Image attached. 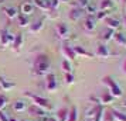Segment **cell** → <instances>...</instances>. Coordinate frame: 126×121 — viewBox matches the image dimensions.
Here are the masks:
<instances>
[{
  "mask_svg": "<svg viewBox=\"0 0 126 121\" xmlns=\"http://www.w3.org/2000/svg\"><path fill=\"white\" fill-rule=\"evenodd\" d=\"M61 68L65 73H71L72 72V65L69 62V59H63V62H61Z\"/></svg>",
  "mask_w": 126,
  "mask_h": 121,
  "instance_id": "19",
  "label": "cell"
},
{
  "mask_svg": "<svg viewBox=\"0 0 126 121\" xmlns=\"http://www.w3.org/2000/svg\"><path fill=\"white\" fill-rule=\"evenodd\" d=\"M27 109V101L24 100V99H17L14 103H13V110L16 111V113H21L24 110Z\"/></svg>",
  "mask_w": 126,
  "mask_h": 121,
  "instance_id": "7",
  "label": "cell"
},
{
  "mask_svg": "<svg viewBox=\"0 0 126 121\" xmlns=\"http://www.w3.org/2000/svg\"><path fill=\"white\" fill-rule=\"evenodd\" d=\"M94 121H103V107H102V104H98V110H96L95 117H94Z\"/></svg>",
  "mask_w": 126,
  "mask_h": 121,
  "instance_id": "24",
  "label": "cell"
},
{
  "mask_svg": "<svg viewBox=\"0 0 126 121\" xmlns=\"http://www.w3.org/2000/svg\"><path fill=\"white\" fill-rule=\"evenodd\" d=\"M1 4H3V0H0V6H1Z\"/></svg>",
  "mask_w": 126,
  "mask_h": 121,
  "instance_id": "40",
  "label": "cell"
},
{
  "mask_svg": "<svg viewBox=\"0 0 126 121\" xmlns=\"http://www.w3.org/2000/svg\"><path fill=\"white\" fill-rule=\"evenodd\" d=\"M113 40L119 44V45H126V37L123 34H120V33H118V34L113 35Z\"/></svg>",
  "mask_w": 126,
  "mask_h": 121,
  "instance_id": "27",
  "label": "cell"
},
{
  "mask_svg": "<svg viewBox=\"0 0 126 121\" xmlns=\"http://www.w3.org/2000/svg\"><path fill=\"white\" fill-rule=\"evenodd\" d=\"M35 1V6L41 9V10H47V9H50L51 7V1L50 0H34Z\"/></svg>",
  "mask_w": 126,
  "mask_h": 121,
  "instance_id": "15",
  "label": "cell"
},
{
  "mask_svg": "<svg viewBox=\"0 0 126 121\" xmlns=\"http://www.w3.org/2000/svg\"><path fill=\"white\" fill-rule=\"evenodd\" d=\"M115 100V97L110 94L109 92H105L102 94V97H101V103H103V104H109V103H112Z\"/></svg>",
  "mask_w": 126,
  "mask_h": 121,
  "instance_id": "20",
  "label": "cell"
},
{
  "mask_svg": "<svg viewBox=\"0 0 126 121\" xmlns=\"http://www.w3.org/2000/svg\"><path fill=\"white\" fill-rule=\"evenodd\" d=\"M40 121H57V118L52 115H46V117H41Z\"/></svg>",
  "mask_w": 126,
  "mask_h": 121,
  "instance_id": "36",
  "label": "cell"
},
{
  "mask_svg": "<svg viewBox=\"0 0 126 121\" xmlns=\"http://www.w3.org/2000/svg\"><path fill=\"white\" fill-rule=\"evenodd\" d=\"M7 104V99L3 96V94H0V110H3L4 107H6Z\"/></svg>",
  "mask_w": 126,
  "mask_h": 121,
  "instance_id": "34",
  "label": "cell"
},
{
  "mask_svg": "<svg viewBox=\"0 0 126 121\" xmlns=\"http://www.w3.org/2000/svg\"><path fill=\"white\" fill-rule=\"evenodd\" d=\"M34 68H35V70H37L40 75L47 73V72L50 70V59H48V56H47V55H44V54L38 55V56L35 58Z\"/></svg>",
  "mask_w": 126,
  "mask_h": 121,
  "instance_id": "2",
  "label": "cell"
},
{
  "mask_svg": "<svg viewBox=\"0 0 126 121\" xmlns=\"http://www.w3.org/2000/svg\"><path fill=\"white\" fill-rule=\"evenodd\" d=\"M125 21H126V17H125Z\"/></svg>",
  "mask_w": 126,
  "mask_h": 121,
  "instance_id": "41",
  "label": "cell"
},
{
  "mask_svg": "<svg viewBox=\"0 0 126 121\" xmlns=\"http://www.w3.org/2000/svg\"><path fill=\"white\" fill-rule=\"evenodd\" d=\"M106 24H108V28L110 30H116L120 27V21L118 20V18H113V17H106Z\"/></svg>",
  "mask_w": 126,
  "mask_h": 121,
  "instance_id": "12",
  "label": "cell"
},
{
  "mask_svg": "<svg viewBox=\"0 0 126 121\" xmlns=\"http://www.w3.org/2000/svg\"><path fill=\"white\" fill-rule=\"evenodd\" d=\"M125 3H126V0H125Z\"/></svg>",
  "mask_w": 126,
  "mask_h": 121,
  "instance_id": "42",
  "label": "cell"
},
{
  "mask_svg": "<svg viewBox=\"0 0 126 121\" xmlns=\"http://www.w3.org/2000/svg\"><path fill=\"white\" fill-rule=\"evenodd\" d=\"M123 72H125V73H126V61H125V62H123Z\"/></svg>",
  "mask_w": 126,
  "mask_h": 121,
  "instance_id": "37",
  "label": "cell"
},
{
  "mask_svg": "<svg viewBox=\"0 0 126 121\" xmlns=\"http://www.w3.org/2000/svg\"><path fill=\"white\" fill-rule=\"evenodd\" d=\"M98 10H99V6H98V4H95V3H91V1H89V4L85 7L86 14H89V16H92V14H96Z\"/></svg>",
  "mask_w": 126,
  "mask_h": 121,
  "instance_id": "17",
  "label": "cell"
},
{
  "mask_svg": "<svg viewBox=\"0 0 126 121\" xmlns=\"http://www.w3.org/2000/svg\"><path fill=\"white\" fill-rule=\"evenodd\" d=\"M113 35H115V30L108 28L105 33H102V38H103V41H110L113 38Z\"/></svg>",
  "mask_w": 126,
  "mask_h": 121,
  "instance_id": "28",
  "label": "cell"
},
{
  "mask_svg": "<svg viewBox=\"0 0 126 121\" xmlns=\"http://www.w3.org/2000/svg\"><path fill=\"white\" fill-rule=\"evenodd\" d=\"M96 110H98V106H95V107H89V109L85 110V117L86 118H94L95 117V114H96Z\"/></svg>",
  "mask_w": 126,
  "mask_h": 121,
  "instance_id": "26",
  "label": "cell"
},
{
  "mask_svg": "<svg viewBox=\"0 0 126 121\" xmlns=\"http://www.w3.org/2000/svg\"><path fill=\"white\" fill-rule=\"evenodd\" d=\"M9 121H17L16 118H9Z\"/></svg>",
  "mask_w": 126,
  "mask_h": 121,
  "instance_id": "38",
  "label": "cell"
},
{
  "mask_svg": "<svg viewBox=\"0 0 126 121\" xmlns=\"http://www.w3.org/2000/svg\"><path fill=\"white\" fill-rule=\"evenodd\" d=\"M112 117H113L116 121H126V114L120 113L118 110H112Z\"/></svg>",
  "mask_w": 126,
  "mask_h": 121,
  "instance_id": "25",
  "label": "cell"
},
{
  "mask_svg": "<svg viewBox=\"0 0 126 121\" xmlns=\"http://www.w3.org/2000/svg\"><path fill=\"white\" fill-rule=\"evenodd\" d=\"M57 33H58V35H60V38L65 40V38H68V35H69V28L67 27V24L60 23L57 25Z\"/></svg>",
  "mask_w": 126,
  "mask_h": 121,
  "instance_id": "8",
  "label": "cell"
},
{
  "mask_svg": "<svg viewBox=\"0 0 126 121\" xmlns=\"http://www.w3.org/2000/svg\"><path fill=\"white\" fill-rule=\"evenodd\" d=\"M68 114H69V110L67 107H61L57 113V121H68Z\"/></svg>",
  "mask_w": 126,
  "mask_h": 121,
  "instance_id": "11",
  "label": "cell"
},
{
  "mask_svg": "<svg viewBox=\"0 0 126 121\" xmlns=\"http://www.w3.org/2000/svg\"><path fill=\"white\" fill-rule=\"evenodd\" d=\"M74 51L77 55H82V56H91V54L88 51H85L82 46H74Z\"/></svg>",
  "mask_w": 126,
  "mask_h": 121,
  "instance_id": "30",
  "label": "cell"
},
{
  "mask_svg": "<svg viewBox=\"0 0 126 121\" xmlns=\"http://www.w3.org/2000/svg\"><path fill=\"white\" fill-rule=\"evenodd\" d=\"M20 13H21L23 16H30V14H33V13H34V4L30 3V1L21 3V6H20Z\"/></svg>",
  "mask_w": 126,
  "mask_h": 121,
  "instance_id": "6",
  "label": "cell"
},
{
  "mask_svg": "<svg viewBox=\"0 0 126 121\" xmlns=\"http://www.w3.org/2000/svg\"><path fill=\"white\" fill-rule=\"evenodd\" d=\"M65 83L67 85H72L74 83V76H72V73H65Z\"/></svg>",
  "mask_w": 126,
  "mask_h": 121,
  "instance_id": "33",
  "label": "cell"
},
{
  "mask_svg": "<svg viewBox=\"0 0 126 121\" xmlns=\"http://www.w3.org/2000/svg\"><path fill=\"white\" fill-rule=\"evenodd\" d=\"M113 7H115V4H113L112 0H102L101 4H99V10H101V11H109L110 13L113 10Z\"/></svg>",
  "mask_w": 126,
  "mask_h": 121,
  "instance_id": "10",
  "label": "cell"
},
{
  "mask_svg": "<svg viewBox=\"0 0 126 121\" xmlns=\"http://www.w3.org/2000/svg\"><path fill=\"white\" fill-rule=\"evenodd\" d=\"M96 54L99 55V56H103V58H108L109 55H110V51H109V48L106 45H103V44H101V45H98V51Z\"/></svg>",
  "mask_w": 126,
  "mask_h": 121,
  "instance_id": "14",
  "label": "cell"
},
{
  "mask_svg": "<svg viewBox=\"0 0 126 121\" xmlns=\"http://www.w3.org/2000/svg\"><path fill=\"white\" fill-rule=\"evenodd\" d=\"M26 96L33 100V104H34L35 107L44 109V110H47V111L52 110V106H51V103H50L48 99L41 97V96H38V94H34V93H30V92H26Z\"/></svg>",
  "mask_w": 126,
  "mask_h": 121,
  "instance_id": "1",
  "label": "cell"
},
{
  "mask_svg": "<svg viewBox=\"0 0 126 121\" xmlns=\"http://www.w3.org/2000/svg\"><path fill=\"white\" fill-rule=\"evenodd\" d=\"M84 13H82V9L79 7H74L71 11H69V18L72 20V21H77V20H79L81 16H82Z\"/></svg>",
  "mask_w": 126,
  "mask_h": 121,
  "instance_id": "13",
  "label": "cell"
},
{
  "mask_svg": "<svg viewBox=\"0 0 126 121\" xmlns=\"http://www.w3.org/2000/svg\"><path fill=\"white\" fill-rule=\"evenodd\" d=\"M14 38H16V35L10 34L7 31V28H4L0 33V42H1L3 46H7V45H10V44H13L14 42Z\"/></svg>",
  "mask_w": 126,
  "mask_h": 121,
  "instance_id": "4",
  "label": "cell"
},
{
  "mask_svg": "<svg viewBox=\"0 0 126 121\" xmlns=\"http://www.w3.org/2000/svg\"><path fill=\"white\" fill-rule=\"evenodd\" d=\"M41 28H43V20L37 21V23H34V25L31 27V31H33V33H37V31H40Z\"/></svg>",
  "mask_w": 126,
  "mask_h": 121,
  "instance_id": "32",
  "label": "cell"
},
{
  "mask_svg": "<svg viewBox=\"0 0 126 121\" xmlns=\"http://www.w3.org/2000/svg\"><path fill=\"white\" fill-rule=\"evenodd\" d=\"M77 120H78V109L75 106H72L71 111H69V114H68V121H77Z\"/></svg>",
  "mask_w": 126,
  "mask_h": 121,
  "instance_id": "23",
  "label": "cell"
},
{
  "mask_svg": "<svg viewBox=\"0 0 126 121\" xmlns=\"http://www.w3.org/2000/svg\"><path fill=\"white\" fill-rule=\"evenodd\" d=\"M9 118H10V117H9L3 110H0V121H9Z\"/></svg>",
  "mask_w": 126,
  "mask_h": 121,
  "instance_id": "35",
  "label": "cell"
},
{
  "mask_svg": "<svg viewBox=\"0 0 126 121\" xmlns=\"http://www.w3.org/2000/svg\"><path fill=\"white\" fill-rule=\"evenodd\" d=\"M122 106H123V107H126V100L123 101V103H122Z\"/></svg>",
  "mask_w": 126,
  "mask_h": 121,
  "instance_id": "39",
  "label": "cell"
},
{
  "mask_svg": "<svg viewBox=\"0 0 126 121\" xmlns=\"http://www.w3.org/2000/svg\"><path fill=\"white\" fill-rule=\"evenodd\" d=\"M63 52L69 58V59H75V58H77V54H75V51H74V46L65 45V46L63 48Z\"/></svg>",
  "mask_w": 126,
  "mask_h": 121,
  "instance_id": "16",
  "label": "cell"
},
{
  "mask_svg": "<svg viewBox=\"0 0 126 121\" xmlns=\"http://www.w3.org/2000/svg\"><path fill=\"white\" fill-rule=\"evenodd\" d=\"M84 27H85L86 31H92V30L95 28V20L92 17H88L85 20V24H84Z\"/></svg>",
  "mask_w": 126,
  "mask_h": 121,
  "instance_id": "22",
  "label": "cell"
},
{
  "mask_svg": "<svg viewBox=\"0 0 126 121\" xmlns=\"http://www.w3.org/2000/svg\"><path fill=\"white\" fill-rule=\"evenodd\" d=\"M23 44V35L21 34H17L16 35V38H14V42H13V46H14V49H20V46Z\"/></svg>",
  "mask_w": 126,
  "mask_h": 121,
  "instance_id": "29",
  "label": "cell"
},
{
  "mask_svg": "<svg viewBox=\"0 0 126 121\" xmlns=\"http://www.w3.org/2000/svg\"><path fill=\"white\" fill-rule=\"evenodd\" d=\"M17 20H18V25H21V27H24V25H29V18L26 17V16H23V14L17 16Z\"/></svg>",
  "mask_w": 126,
  "mask_h": 121,
  "instance_id": "31",
  "label": "cell"
},
{
  "mask_svg": "<svg viewBox=\"0 0 126 121\" xmlns=\"http://www.w3.org/2000/svg\"><path fill=\"white\" fill-rule=\"evenodd\" d=\"M31 113L34 115H37V117H46V115H48V113H47V110L44 109H40V107H33L31 109Z\"/></svg>",
  "mask_w": 126,
  "mask_h": 121,
  "instance_id": "21",
  "label": "cell"
},
{
  "mask_svg": "<svg viewBox=\"0 0 126 121\" xmlns=\"http://www.w3.org/2000/svg\"><path fill=\"white\" fill-rule=\"evenodd\" d=\"M4 13H6V16L9 18H16L18 16L17 14V9H16V7H6V9H4Z\"/></svg>",
  "mask_w": 126,
  "mask_h": 121,
  "instance_id": "18",
  "label": "cell"
},
{
  "mask_svg": "<svg viewBox=\"0 0 126 121\" xmlns=\"http://www.w3.org/2000/svg\"><path fill=\"white\" fill-rule=\"evenodd\" d=\"M57 87H58V83H57L55 75L54 73H48L47 75V90L48 92H54Z\"/></svg>",
  "mask_w": 126,
  "mask_h": 121,
  "instance_id": "5",
  "label": "cell"
},
{
  "mask_svg": "<svg viewBox=\"0 0 126 121\" xmlns=\"http://www.w3.org/2000/svg\"><path fill=\"white\" fill-rule=\"evenodd\" d=\"M14 86H16V83L13 80H9L6 77H0V87H1V90L7 92V90H12Z\"/></svg>",
  "mask_w": 126,
  "mask_h": 121,
  "instance_id": "9",
  "label": "cell"
},
{
  "mask_svg": "<svg viewBox=\"0 0 126 121\" xmlns=\"http://www.w3.org/2000/svg\"><path fill=\"white\" fill-rule=\"evenodd\" d=\"M102 82L109 87V93H110L115 99L122 97V94H123V93H122V89H120V86L113 80V77H112V76H105V77L102 79Z\"/></svg>",
  "mask_w": 126,
  "mask_h": 121,
  "instance_id": "3",
  "label": "cell"
}]
</instances>
